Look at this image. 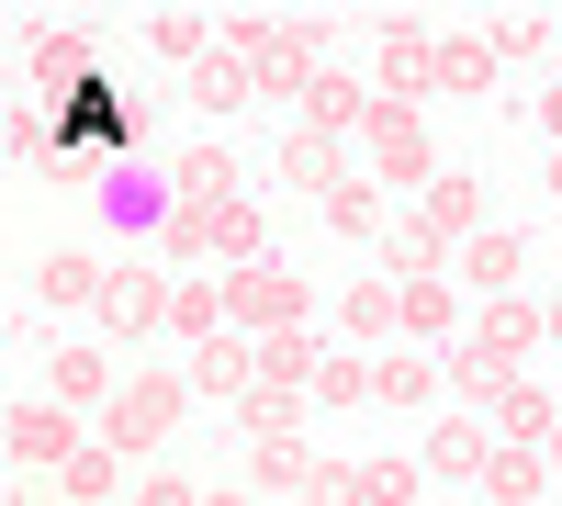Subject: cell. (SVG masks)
Listing matches in <instances>:
<instances>
[{"instance_id": "obj_1", "label": "cell", "mask_w": 562, "mask_h": 506, "mask_svg": "<svg viewBox=\"0 0 562 506\" xmlns=\"http://www.w3.org/2000/svg\"><path fill=\"white\" fill-rule=\"evenodd\" d=\"M34 68H45V124H57V158H79V147H135L147 135V102L113 79V57L102 45H79V34H34Z\"/></svg>"}, {"instance_id": "obj_2", "label": "cell", "mask_w": 562, "mask_h": 506, "mask_svg": "<svg viewBox=\"0 0 562 506\" xmlns=\"http://www.w3.org/2000/svg\"><path fill=\"white\" fill-rule=\"evenodd\" d=\"M147 259H158V270H203V259L259 270V259H270V225H259V203H180L169 237H158Z\"/></svg>"}, {"instance_id": "obj_3", "label": "cell", "mask_w": 562, "mask_h": 506, "mask_svg": "<svg viewBox=\"0 0 562 506\" xmlns=\"http://www.w3.org/2000/svg\"><path fill=\"white\" fill-rule=\"evenodd\" d=\"M360 158H371V192H439V147H428V113L416 102H383L371 90V124H360Z\"/></svg>"}, {"instance_id": "obj_4", "label": "cell", "mask_w": 562, "mask_h": 506, "mask_svg": "<svg viewBox=\"0 0 562 506\" xmlns=\"http://www.w3.org/2000/svg\"><path fill=\"white\" fill-rule=\"evenodd\" d=\"M90 214H102L113 237H135V259H147V248L169 237L180 192H169V169H147V158H113V169H90Z\"/></svg>"}, {"instance_id": "obj_5", "label": "cell", "mask_w": 562, "mask_h": 506, "mask_svg": "<svg viewBox=\"0 0 562 506\" xmlns=\"http://www.w3.org/2000/svg\"><path fill=\"white\" fill-rule=\"evenodd\" d=\"M180 405H192V372H135L113 405H102V450L113 462H135V450H158L180 428Z\"/></svg>"}, {"instance_id": "obj_6", "label": "cell", "mask_w": 562, "mask_h": 506, "mask_svg": "<svg viewBox=\"0 0 562 506\" xmlns=\"http://www.w3.org/2000/svg\"><path fill=\"white\" fill-rule=\"evenodd\" d=\"M304 315H315V293H304L281 259L225 270V327H237V338H281V327H304Z\"/></svg>"}, {"instance_id": "obj_7", "label": "cell", "mask_w": 562, "mask_h": 506, "mask_svg": "<svg viewBox=\"0 0 562 506\" xmlns=\"http://www.w3.org/2000/svg\"><path fill=\"white\" fill-rule=\"evenodd\" d=\"M371 90H383V102L439 90V34L416 23V12H383V23H371Z\"/></svg>"}, {"instance_id": "obj_8", "label": "cell", "mask_w": 562, "mask_h": 506, "mask_svg": "<svg viewBox=\"0 0 562 506\" xmlns=\"http://www.w3.org/2000/svg\"><path fill=\"white\" fill-rule=\"evenodd\" d=\"M0 450H12L23 473H68V462H79L90 439H79V417H68V405H45V394H23L12 417H0Z\"/></svg>"}, {"instance_id": "obj_9", "label": "cell", "mask_w": 562, "mask_h": 506, "mask_svg": "<svg viewBox=\"0 0 562 506\" xmlns=\"http://www.w3.org/2000/svg\"><path fill=\"white\" fill-rule=\"evenodd\" d=\"M315 45H326V23H315V12H281V34H270V57H248L270 102H293V113L315 102V79H326V68H315Z\"/></svg>"}, {"instance_id": "obj_10", "label": "cell", "mask_w": 562, "mask_h": 506, "mask_svg": "<svg viewBox=\"0 0 562 506\" xmlns=\"http://www.w3.org/2000/svg\"><path fill=\"white\" fill-rule=\"evenodd\" d=\"M439 383H450L461 405H506V394H518L529 372H518V360H506V349H484L473 327H461V338H450V360H439Z\"/></svg>"}, {"instance_id": "obj_11", "label": "cell", "mask_w": 562, "mask_h": 506, "mask_svg": "<svg viewBox=\"0 0 562 506\" xmlns=\"http://www.w3.org/2000/svg\"><path fill=\"white\" fill-rule=\"evenodd\" d=\"M169 293H180V282H169L158 259H124V270H113V293H102V315H113L124 338H147V327H169Z\"/></svg>"}, {"instance_id": "obj_12", "label": "cell", "mask_w": 562, "mask_h": 506, "mask_svg": "<svg viewBox=\"0 0 562 506\" xmlns=\"http://www.w3.org/2000/svg\"><path fill=\"white\" fill-rule=\"evenodd\" d=\"M461 293H473V304H495V293H518V270H529V248L518 237H506V225H484V237H461Z\"/></svg>"}, {"instance_id": "obj_13", "label": "cell", "mask_w": 562, "mask_h": 506, "mask_svg": "<svg viewBox=\"0 0 562 506\" xmlns=\"http://www.w3.org/2000/svg\"><path fill=\"white\" fill-rule=\"evenodd\" d=\"M338 327L349 338H405V282L394 270H360V282L338 293Z\"/></svg>"}, {"instance_id": "obj_14", "label": "cell", "mask_w": 562, "mask_h": 506, "mask_svg": "<svg viewBox=\"0 0 562 506\" xmlns=\"http://www.w3.org/2000/svg\"><path fill=\"white\" fill-rule=\"evenodd\" d=\"M439 484H484V462H495V439H484V417H439L428 428V450H416Z\"/></svg>"}, {"instance_id": "obj_15", "label": "cell", "mask_w": 562, "mask_h": 506, "mask_svg": "<svg viewBox=\"0 0 562 506\" xmlns=\"http://www.w3.org/2000/svg\"><path fill=\"white\" fill-rule=\"evenodd\" d=\"M169 192H180V203H237V147H214V135H192V147L169 158Z\"/></svg>"}, {"instance_id": "obj_16", "label": "cell", "mask_w": 562, "mask_h": 506, "mask_svg": "<svg viewBox=\"0 0 562 506\" xmlns=\"http://www.w3.org/2000/svg\"><path fill=\"white\" fill-rule=\"evenodd\" d=\"M169 327L180 338H192V349H214V338H237V327H225V282H214V270H169Z\"/></svg>"}, {"instance_id": "obj_17", "label": "cell", "mask_w": 562, "mask_h": 506, "mask_svg": "<svg viewBox=\"0 0 562 506\" xmlns=\"http://www.w3.org/2000/svg\"><path fill=\"white\" fill-rule=\"evenodd\" d=\"M495 34H439V90L450 102H495Z\"/></svg>"}, {"instance_id": "obj_18", "label": "cell", "mask_w": 562, "mask_h": 506, "mask_svg": "<svg viewBox=\"0 0 562 506\" xmlns=\"http://www.w3.org/2000/svg\"><path fill=\"white\" fill-rule=\"evenodd\" d=\"M473 338H484V349H506V360L529 372V349L551 338V315H540V304H518V293H495V304H473Z\"/></svg>"}, {"instance_id": "obj_19", "label": "cell", "mask_w": 562, "mask_h": 506, "mask_svg": "<svg viewBox=\"0 0 562 506\" xmlns=\"http://www.w3.org/2000/svg\"><path fill=\"white\" fill-rule=\"evenodd\" d=\"M551 484H562V473L540 462V450H506V439H495V462H484V484H473V495H484V506H540Z\"/></svg>"}, {"instance_id": "obj_20", "label": "cell", "mask_w": 562, "mask_h": 506, "mask_svg": "<svg viewBox=\"0 0 562 506\" xmlns=\"http://www.w3.org/2000/svg\"><path fill=\"white\" fill-rule=\"evenodd\" d=\"M360 124H371V90L326 68V79H315V102H304V135H326V147H349Z\"/></svg>"}, {"instance_id": "obj_21", "label": "cell", "mask_w": 562, "mask_h": 506, "mask_svg": "<svg viewBox=\"0 0 562 506\" xmlns=\"http://www.w3.org/2000/svg\"><path fill=\"white\" fill-rule=\"evenodd\" d=\"M147 45H158V57H180V68H203L214 45H225V23L192 12V0H169V12H147Z\"/></svg>"}, {"instance_id": "obj_22", "label": "cell", "mask_w": 562, "mask_h": 506, "mask_svg": "<svg viewBox=\"0 0 562 506\" xmlns=\"http://www.w3.org/2000/svg\"><path fill=\"white\" fill-rule=\"evenodd\" d=\"M225 417L248 428V450H259V439H304V417H315V394H281V383H259V394H237V405H225Z\"/></svg>"}, {"instance_id": "obj_23", "label": "cell", "mask_w": 562, "mask_h": 506, "mask_svg": "<svg viewBox=\"0 0 562 506\" xmlns=\"http://www.w3.org/2000/svg\"><path fill=\"white\" fill-rule=\"evenodd\" d=\"M192 394H259V338H214V349H192Z\"/></svg>"}, {"instance_id": "obj_24", "label": "cell", "mask_w": 562, "mask_h": 506, "mask_svg": "<svg viewBox=\"0 0 562 506\" xmlns=\"http://www.w3.org/2000/svg\"><path fill=\"white\" fill-rule=\"evenodd\" d=\"M551 428H562V394L551 383H518V394L495 405V439L506 450H551Z\"/></svg>"}, {"instance_id": "obj_25", "label": "cell", "mask_w": 562, "mask_h": 506, "mask_svg": "<svg viewBox=\"0 0 562 506\" xmlns=\"http://www.w3.org/2000/svg\"><path fill=\"white\" fill-rule=\"evenodd\" d=\"M281 180H293V192H315V203H326V192H349L360 169H349V147H326V135H293V147H281Z\"/></svg>"}, {"instance_id": "obj_26", "label": "cell", "mask_w": 562, "mask_h": 506, "mask_svg": "<svg viewBox=\"0 0 562 506\" xmlns=\"http://www.w3.org/2000/svg\"><path fill=\"white\" fill-rule=\"evenodd\" d=\"M45 394H57V405H113L124 383H113L102 349H57V360H45Z\"/></svg>"}, {"instance_id": "obj_27", "label": "cell", "mask_w": 562, "mask_h": 506, "mask_svg": "<svg viewBox=\"0 0 562 506\" xmlns=\"http://www.w3.org/2000/svg\"><path fill=\"white\" fill-rule=\"evenodd\" d=\"M315 372H326L315 327H281V338H259V383H281V394H315Z\"/></svg>"}, {"instance_id": "obj_28", "label": "cell", "mask_w": 562, "mask_h": 506, "mask_svg": "<svg viewBox=\"0 0 562 506\" xmlns=\"http://www.w3.org/2000/svg\"><path fill=\"white\" fill-rule=\"evenodd\" d=\"M315 473H326V462H315L304 439H259V450H248V484H259V495H304Z\"/></svg>"}, {"instance_id": "obj_29", "label": "cell", "mask_w": 562, "mask_h": 506, "mask_svg": "<svg viewBox=\"0 0 562 506\" xmlns=\"http://www.w3.org/2000/svg\"><path fill=\"white\" fill-rule=\"evenodd\" d=\"M315 214H326V237H394V225H383V214H394V192H371V180H349V192H326Z\"/></svg>"}, {"instance_id": "obj_30", "label": "cell", "mask_w": 562, "mask_h": 506, "mask_svg": "<svg viewBox=\"0 0 562 506\" xmlns=\"http://www.w3.org/2000/svg\"><path fill=\"white\" fill-rule=\"evenodd\" d=\"M34 293H45V304H102V293H113V270H102V259H79V248H57V259L34 270Z\"/></svg>"}, {"instance_id": "obj_31", "label": "cell", "mask_w": 562, "mask_h": 506, "mask_svg": "<svg viewBox=\"0 0 562 506\" xmlns=\"http://www.w3.org/2000/svg\"><path fill=\"white\" fill-rule=\"evenodd\" d=\"M428 394H439V360H416V349L371 360V405H428Z\"/></svg>"}, {"instance_id": "obj_32", "label": "cell", "mask_w": 562, "mask_h": 506, "mask_svg": "<svg viewBox=\"0 0 562 506\" xmlns=\"http://www.w3.org/2000/svg\"><path fill=\"white\" fill-rule=\"evenodd\" d=\"M450 327H473L461 293H450V282H405V349H416V338H450Z\"/></svg>"}, {"instance_id": "obj_33", "label": "cell", "mask_w": 562, "mask_h": 506, "mask_svg": "<svg viewBox=\"0 0 562 506\" xmlns=\"http://www.w3.org/2000/svg\"><path fill=\"white\" fill-rule=\"evenodd\" d=\"M248 90H259V68H248V57H225V45H214V57L192 68V102H203V113H237Z\"/></svg>"}, {"instance_id": "obj_34", "label": "cell", "mask_w": 562, "mask_h": 506, "mask_svg": "<svg viewBox=\"0 0 562 506\" xmlns=\"http://www.w3.org/2000/svg\"><path fill=\"white\" fill-rule=\"evenodd\" d=\"M416 214H428L439 237H484V192H473V180H461V169H450V180H439V192L416 203Z\"/></svg>"}, {"instance_id": "obj_35", "label": "cell", "mask_w": 562, "mask_h": 506, "mask_svg": "<svg viewBox=\"0 0 562 506\" xmlns=\"http://www.w3.org/2000/svg\"><path fill=\"white\" fill-rule=\"evenodd\" d=\"M416 495H428V462H405V450L394 462H360V506H416Z\"/></svg>"}, {"instance_id": "obj_36", "label": "cell", "mask_w": 562, "mask_h": 506, "mask_svg": "<svg viewBox=\"0 0 562 506\" xmlns=\"http://www.w3.org/2000/svg\"><path fill=\"white\" fill-rule=\"evenodd\" d=\"M315 405H371V360H360V349H338V360L315 372Z\"/></svg>"}, {"instance_id": "obj_37", "label": "cell", "mask_w": 562, "mask_h": 506, "mask_svg": "<svg viewBox=\"0 0 562 506\" xmlns=\"http://www.w3.org/2000/svg\"><path fill=\"white\" fill-rule=\"evenodd\" d=\"M113 473H124V462H113V450H102V439H90V450H79V462H68L57 484H68V495H113Z\"/></svg>"}, {"instance_id": "obj_38", "label": "cell", "mask_w": 562, "mask_h": 506, "mask_svg": "<svg viewBox=\"0 0 562 506\" xmlns=\"http://www.w3.org/2000/svg\"><path fill=\"white\" fill-rule=\"evenodd\" d=\"M484 34H495V57H529V45H551V23H540V12H495Z\"/></svg>"}, {"instance_id": "obj_39", "label": "cell", "mask_w": 562, "mask_h": 506, "mask_svg": "<svg viewBox=\"0 0 562 506\" xmlns=\"http://www.w3.org/2000/svg\"><path fill=\"white\" fill-rule=\"evenodd\" d=\"M304 506H360V462H326V473L304 484Z\"/></svg>"}, {"instance_id": "obj_40", "label": "cell", "mask_w": 562, "mask_h": 506, "mask_svg": "<svg viewBox=\"0 0 562 506\" xmlns=\"http://www.w3.org/2000/svg\"><path fill=\"white\" fill-rule=\"evenodd\" d=\"M124 506H203V484H180V473H147V484H135Z\"/></svg>"}, {"instance_id": "obj_41", "label": "cell", "mask_w": 562, "mask_h": 506, "mask_svg": "<svg viewBox=\"0 0 562 506\" xmlns=\"http://www.w3.org/2000/svg\"><path fill=\"white\" fill-rule=\"evenodd\" d=\"M540 135H551V147H562V79L540 90Z\"/></svg>"}, {"instance_id": "obj_42", "label": "cell", "mask_w": 562, "mask_h": 506, "mask_svg": "<svg viewBox=\"0 0 562 506\" xmlns=\"http://www.w3.org/2000/svg\"><path fill=\"white\" fill-rule=\"evenodd\" d=\"M540 180H551V203H562V147H540Z\"/></svg>"}, {"instance_id": "obj_43", "label": "cell", "mask_w": 562, "mask_h": 506, "mask_svg": "<svg viewBox=\"0 0 562 506\" xmlns=\"http://www.w3.org/2000/svg\"><path fill=\"white\" fill-rule=\"evenodd\" d=\"M203 506H259V495H237V484H225V495H214V484H203Z\"/></svg>"}, {"instance_id": "obj_44", "label": "cell", "mask_w": 562, "mask_h": 506, "mask_svg": "<svg viewBox=\"0 0 562 506\" xmlns=\"http://www.w3.org/2000/svg\"><path fill=\"white\" fill-rule=\"evenodd\" d=\"M540 315H551V349H562V293H551V304H540Z\"/></svg>"}, {"instance_id": "obj_45", "label": "cell", "mask_w": 562, "mask_h": 506, "mask_svg": "<svg viewBox=\"0 0 562 506\" xmlns=\"http://www.w3.org/2000/svg\"><path fill=\"white\" fill-rule=\"evenodd\" d=\"M540 462H551V473H562V428H551V450H540Z\"/></svg>"}]
</instances>
